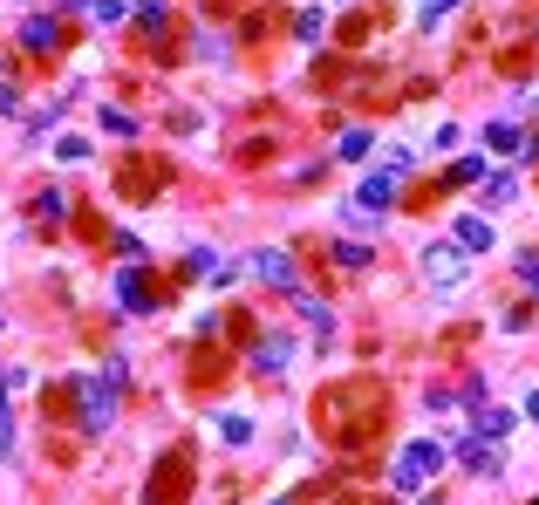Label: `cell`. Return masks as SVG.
Returning <instances> with one entry per match:
<instances>
[{
	"instance_id": "7c38bea8",
	"label": "cell",
	"mask_w": 539,
	"mask_h": 505,
	"mask_svg": "<svg viewBox=\"0 0 539 505\" xmlns=\"http://www.w3.org/2000/svg\"><path fill=\"white\" fill-rule=\"evenodd\" d=\"M458 465L478 471V478H492L505 458H499V444H492V437H458Z\"/></svg>"
},
{
	"instance_id": "603a6c76",
	"label": "cell",
	"mask_w": 539,
	"mask_h": 505,
	"mask_svg": "<svg viewBox=\"0 0 539 505\" xmlns=\"http://www.w3.org/2000/svg\"><path fill=\"white\" fill-rule=\"evenodd\" d=\"M335 151H342V157H369V151H376V137H369V130H342Z\"/></svg>"
},
{
	"instance_id": "8fae6325",
	"label": "cell",
	"mask_w": 539,
	"mask_h": 505,
	"mask_svg": "<svg viewBox=\"0 0 539 505\" xmlns=\"http://www.w3.org/2000/svg\"><path fill=\"white\" fill-rule=\"evenodd\" d=\"M287 362H294V342H287L280 328H267V335L253 342V369H260V376H280Z\"/></svg>"
},
{
	"instance_id": "30bf717a",
	"label": "cell",
	"mask_w": 539,
	"mask_h": 505,
	"mask_svg": "<svg viewBox=\"0 0 539 505\" xmlns=\"http://www.w3.org/2000/svg\"><path fill=\"white\" fill-rule=\"evenodd\" d=\"M185 273H192V280H205V287H226V280H232L239 267H232V260L219 253V246H192V260H185Z\"/></svg>"
},
{
	"instance_id": "f546056e",
	"label": "cell",
	"mask_w": 539,
	"mask_h": 505,
	"mask_svg": "<svg viewBox=\"0 0 539 505\" xmlns=\"http://www.w3.org/2000/svg\"><path fill=\"white\" fill-rule=\"evenodd\" d=\"M451 7H458V0H417V21H424V28H430V21H444Z\"/></svg>"
},
{
	"instance_id": "d590c367",
	"label": "cell",
	"mask_w": 539,
	"mask_h": 505,
	"mask_svg": "<svg viewBox=\"0 0 539 505\" xmlns=\"http://www.w3.org/2000/svg\"><path fill=\"white\" fill-rule=\"evenodd\" d=\"M533 110H539V89H533Z\"/></svg>"
},
{
	"instance_id": "ac0fdd59",
	"label": "cell",
	"mask_w": 539,
	"mask_h": 505,
	"mask_svg": "<svg viewBox=\"0 0 539 505\" xmlns=\"http://www.w3.org/2000/svg\"><path fill=\"white\" fill-rule=\"evenodd\" d=\"M444 185H485V157H458V164L444 171Z\"/></svg>"
},
{
	"instance_id": "9a60e30c",
	"label": "cell",
	"mask_w": 539,
	"mask_h": 505,
	"mask_svg": "<svg viewBox=\"0 0 539 505\" xmlns=\"http://www.w3.org/2000/svg\"><path fill=\"white\" fill-rule=\"evenodd\" d=\"M451 239H458L464 253H485V246H492V219H485V212H464L458 226H451Z\"/></svg>"
},
{
	"instance_id": "d4e9b609",
	"label": "cell",
	"mask_w": 539,
	"mask_h": 505,
	"mask_svg": "<svg viewBox=\"0 0 539 505\" xmlns=\"http://www.w3.org/2000/svg\"><path fill=\"white\" fill-rule=\"evenodd\" d=\"M519 192V185H512V178H505V171H485V205H505V198Z\"/></svg>"
},
{
	"instance_id": "f1b7e54d",
	"label": "cell",
	"mask_w": 539,
	"mask_h": 505,
	"mask_svg": "<svg viewBox=\"0 0 539 505\" xmlns=\"http://www.w3.org/2000/svg\"><path fill=\"white\" fill-rule=\"evenodd\" d=\"M335 260H342V267H369V246H355V239H342V246H335Z\"/></svg>"
},
{
	"instance_id": "1f68e13d",
	"label": "cell",
	"mask_w": 539,
	"mask_h": 505,
	"mask_svg": "<svg viewBox=\"0 0 539 505\" xmlns=\"http://www.w3.org/2000/svg\"><path fill=\"white\" fill-rule=\"evenodd\" d=\"M55 151H62V164H82V157H89V137H62Z\"/></svg>"
},
{
	"instance_id": "4fadbf2b",
	"label": "cell",
	"mask_w": 539,
	"mask_h": 505,
	"mask_svg": "<svg viewBox=\"0 0 539 505\" xmlns=\"http://www.w3.org/2000/svg\"><path fill=\"white\" fill-rule=\"evenodd\" d=\"M21 48H28V55H55V48H62V21H55V14L21 21Z\"/></svg>"
},
{
	"instance_id": "8d00e7d4",
	"label": "cell",
	"mask_w": 539,
	"mask_h": 505,
	"mask_svg": "<svg viewBox=\"0 0 539 505\" xmlns=\"http://www.w3.org/2000/svg\"><path fill=\"white\" fill-rule=\"evenodd\" d=\"M0 335H7V321H0Z\"/></svg>"
},
{
	"instance_id": "ba28073f",
	"label": "cell",
	"mask_w": 539,
	"mask_h": 505,
	"mask_svg": "<svg viewBox=\"0 0 539 505\" xmlns=\"http://www.w3.org/2000/svg\"><path fill=\"white\" fill-rule=\"evenodd\" d=\"M464 273H471V253H464L458 239H430L424 246V280L430 287H464Z\"/></svg>"
},
{
	"instance_id": "8992f818",
	"label": "cell",
	"mask_w": 539,
	"mask_h": 505,
	"mask_svg": "<svg viewBox=\"0 0 539 505\" xmlns=\"http://www.w3.org/2000/svg\"><path fill=\"white\" fill-rule=\"evenodd\" d=\"M76 424H82V437H103V430L116 424V383L110 376L76 383Z\"/></svg>"
},
{
	"instance_id": "6da1fadb",
	"label": "cell",
	"mask_w": 539,
	"mask_h": 505,
	"mask_svg": "<svg viewBox=\"0 0 539 505\" xmlns=\"http://www.w3.org/2000/svg\"><path fill=\"white\" fill-rule=\"evenodd\" d=\"M389 417V396L383 383H369V376H348V383H328L314 396V424L328 430L335 444H369Z\"/></svg>"
},
{
	"instance_id": "7a4b0ae2",
	"label": "cell",
	"mask_w": 539,
	"mask_h": 505,
	"mask_svg": "<svg viewBox=\"0 0 539 505\" xmlns=\"http://www.w3.org/2000/svg\"><path fill=\"white\" fill-rule=\"evenodd\" d=\"M192 492H198V458L185 451V444H171V451L151 465L144 505H192Z\"/></svg>"
},
{
	"instance_id": "44dd1931",
	"label": "cell",
	"mask_w": 539,
	"mask_h": 505,
	"mask_svg": "<svg viewBox=\"0 0 539 505\" xmlns=\"http://www.w3.org/2000/svg\"><path fill=\"white\" fill-rule=\"evenodd\" d=\"M7 396H14V389L0 383V465L14 458V410H7Z\"/></svg>"
},
{
	"instance_id": "e0dca14e",
	"label": "cell",
	"mask_w": 539,
	"mask_h": 505,
	"mask_svg": "<svg viewBox=\"0 0 539 505\" xmlns=\"http://www.w3.org/2000/svg\"><path fill=\"white\" fill-rule=\"evenodd\" d=\"M76 14H82V21H96V28H116L130 7H123V0H76Z\"/></svg>"
},
{
	"instance_id": "484cf974",
	"label": "cell",
	"mask_w": 539,
	"mask_h": 505,
	"mask_svg": "<svg viewBox=\"0 0 539 505\" xmlns=\"http://www.w3.org/2000/svg\"><path fill=\"white\" fill-rule=\"evenodd\" d=\"M62 219V192H41L35 198V226H55Z\"/></svg>"
},
{
	"instance_id": "277c9868",
	"label": "cell",
	"mask_w": 539,
	"mask_h": 505,
	"mask_svg": "<svg viewBox=\"0 0 539 505\" xmlns=\"http://www.w3.org/2000/svg\"><path fill=\"white\" fill-rule=\"evenodd\" d=\"M437 471H444V444H437V437H410L389 478H396V492H424Z\"/></svg>"
},
{
	"instance_id": "4316f807",
	"label": "cell",
	"mask_w": 539,
	"mask_h": 505,
	"mask_svg": "<svg viewBox=\"0 0 539 505\" xmlns=\"http://www.w3.org/2000/svg\"><path fill=\"white\" fill-rule=\"evenodd\" d=\"M505 430H512L505 410H478V437H505Z\"/></svg>"
},
{
	"instance_id": "2e32d148",
	"label": "cell",
	"mask_w": 539,
	"mask_h": 505,
	"mask_svg": "<svg viewBox=\"0 0 539 505\" xmlns=\"http://www.w3.org/2000/svg\"><path fill=\"white\" fill-rule=\"evenodd\" d=\"M294 308H301V321H308V328H314V342H335V314L321 308L314 294H301V287H294Z\"/></svg>"
},
{
	"instance_id": "5bb4252c",
	"label": "cell",
	"mask_w": 539,
	"mask_h": 505,
	"mask_svg": "<svg viewBox=\"0 0 539 505\" xmlns=\"http://www.w3.org/2000/svg\"><path fill=\"white\" fill-rule=\"evenodd\" d=\"M485 151L492 157H526V130H519V123H485Z\"/></svg>"
},
{
	"instance_id": "836d02e7",
	"label": "cell",
	"mask_w": 539,
	"mask_h": 505,
	"mask_svg": "<svg viewBox=\"0 0 539 505\" xmlns=\"http://www.w3.org/2000/svg\"><path fill=\"white\" fill-rule=\"evenodd\" d=\"M0 117H21V89L14 82H0Z\"/></svg>"
},
{
	"instance_id": "d6986e66",
	"label": "cell",
	"mask_w": 539,
	"mask_h": 505,
	"mask_svg": "<svg viewBox=\"0 0 539 505\" xmlns=\"http://www.w3.org/2000/svg\"><path fill=\"white\" fill-rule=\"evenodd\" d=\"M219 376H226V362H219V355H192V383L198 389H219Z\"/></svg>"
},
{
	"instance_id": "3957f363",
	"label": "cell",
	"mask_w": 539,
	"mask_h": 505,
	"mask_svg": "<svg viewBox=\"0 0 539 505\" xmlns=\"http://www.w3.org/2000/svg\"><path fill=\"white\" fill-rule=\"evenodd\" d=\"M396 185H403V178H389V171L362 178V185L342 198V226H348V233H376V219L396 205Z\"/></svg>"
},
{
	"instance_id": "9c48e42d",
	"label": "cell",
	"mask_w": 539,
	"mask_h": 505,
	"mask_svg": "<svg viewBox=\"0 0 539 505\" xmlns=\"http://www.w3.org/2000/svg\"><path fill=\"white\" fill-rule=\"evenodd\" d=\"M239 267L253 273V280H267V287H287V294L301 287V273H294V253H287V246H253Z\"/></svg>"
},
{
	"instance_id": "ffe728a7",
	"label": "cell",
	"mask_w": 539,
	"mask_h": 505,
	"mask_svg": "<svg viewBox=\"0 0 539 505\" xmlns=\"http://www.w3.org/2000/svg\"><path fill=\"white\" fill-rule=\"evenodd\" d=\"M321 28H328V7H301L294 14V35L301 41H321Z\"/></svg>"
},
{
	"instance_id": "cb8c5ba5",
	"label": "cell",
	"mask_w": 539,
	"mask_h": 505,
	"mask_svg": "<svg viewBox=\"0 0 539 505\" xmlns=\"http://www.w3.org/2000/svg\"><path fill=\"white\" fill-rule=\"evenodd\" d=\"M96 117H103L110 137H137V117H130V110H96Z\"/></svg>"
},
{
	"instance_id": "52a82bcc",
	"label": "cell",
	"mask_w": 539,
	"mask_h": 505,
	"mask_svg": "<svg viewBox=\"0 0 539 505\" xmlns=\"http://www.w3.org/2000/svg\"><path fill=\"white\" fill-rule=\"evenodd\" d=\"M116 301H123L130 314H157L164 301H171V287H157L151 267H137V260H130V267L116 273Z\"/></svg>"
},
{
	"instance_id": "83f0119b",
	"label": "cell",
	"mask_w": 539,
	"mask_h": 505,
	"mask_svg": "<svg viewBox=\"0 0 539 505\" xmlns=\"http://www.w3.org/2000/svg\"><path fill=\"white\" fill-rule=\"evenodd\" d=\"M383 171H389V178H410L417 164H410V151H396V144H389V151H383Z\"/></svg>"
},
{
	"instance_id": "d6a6232c",
	"label": "cell",
	"mask_w": 539,
	"mask_h": 505,
	"mask_svg": "<svg viewBox=\"0 0 539 505\" xmlns=\"http://www.w3.org/2000/svg\"><path fill=\"white\" fill-rule=\"evenodd\" d=\"M519 280H526V294H539V253H519Z\"/></svg>"
},
{
	"instance_id": "74e56055",
	"label": "cell",
	"mask_w": 539,
	"mask_h": 505,
	"mask_svg": "<svg viewBox=\"0 0 539 505\" xmlns=\"http://www.w3.org/2000/svg\"><path fill=\"white\" fill-rule=\"evenodd\" d=\"M424 505H437V499H424Z\"/></svg>"
},
{
	"instance_id": "5b68a950",
	"label": "cell",
	"mask_w": 539,
	"mask_h": 505,
	"mask_svg": "<svg viewBox=\"0 0 539 505\" xmlns=\"http://www.w3.org/2000/svg\"><path fill=\"white\" fill-rule=\"evenodd\" d=\"M164 185H171L164 157H123V171H116V198H130V205H151Z\"/></svg>"
},
{
	"instance_id": "4dcf8cb0",
	"label": "cell",
	"mask_w": 539,
	"mask_h": 505,
	"mask_svg": "<svg viewBox=\"0 0 539 505\" xmlns=\"http://www.w3.org/2000/svg\"><path fill=\"white\" fill-rule=\"evenodd\" d=\"M342 41H348V48H362V41H369V14H355V21H342Z\"/></svg>"
},
{
	"instance_id": "7402d4cb",
	"label": "cell",
	"mask_w": 539,
	"mask_h": 505,
	"mask_svg": "<svg viewBox=\"0 0 539 505\" xmlns=\"http://www.w3.org/2000/svg\"><path fill=\"white\" fill-rule=\"evenodd\" d=\"M219 444H232V451L253 444V424H246V417H219Z\"/></svg>"
},
{
	"instance_id": "e575fe53",
	"label": "cell",
	"mask_w": 539,
	"mask_h": 505,
	"mask_svg": "<svg viewBox=\"0 0 539 505\" xmlns=\"http://www.w3.org/2000/svg\"><path fill=\"white\" fill-rule=\"evenodd\" d=\"M526 417H533V424H539V389H526Z\"/></svg>"
}]
</instances>
